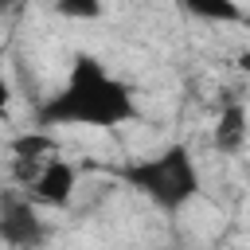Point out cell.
I'll return each mask as SVG.
<instances>
[{"label":"cell","mask_w":250,"mask_h":250,"mask_svg":"<svg viewBox=\"0 0 250 250\" xmlns=\"http://www.w3.org/2000/svg\"><path fill=\"white\" fill-rule=\"evenodd\" d=\"M47 223L39 219L35 203L23 195H4L0 199V242L8 250H39L47 242Z\"/></svg>","instance_id":"cell-3"},{"label":"cell","mask_w":250,"mask_h":250,"mask_svg":"<svg viewBox=\"0 0 250 250\" xmlns=\"http://www.w3.org/2000/svg\"><path fill=\"white\" fill-rule=\"evenodd\" d=\"M137 98L133 90L105 70L102 59L78 51L66 74V86L51 94L35 109V125L51 133L55 125H90V129H117L125 121H137Z\"/></svg>","instance_id":"cell-1"},{"label":"cell","mask_w":250,"mask_h":250,"mask_svg":"<svg viewBox=\"0 0 250 250\" xmlns=\"http://www.w3.org/2000/svg\"><path fill=\"white\" fill-rule=\"evenodd\" d=\"M117 176H121L125 188H133L137 195H145L164 215L184 211L199 195V168H195L188 145H168L156 156H145V160L125 164Z\"/></svg>","instance_id":"cell-2"},{"label":"cell","mask_w":250,"mask_h":250,"mask_svg":"<svg viewBox=\"0 0 250 250\" xmlns=\"http://www.w3.org/2000/svg\"><path fill=\"white\" fill-rule=\"evenodd\" d=\"M238 66H242V70H250V51H242V55H238Z\"/></svg>","instance_id":"cell-9"},{"label":"cell","mask_w":250,"mask_h":250,"mask_svg":"<svg viewBox=\"0 0 250 250\" xmlns=\"http://www.w3.org/2000/svg\"><path fill=\"white\" fill-rule=\"evenodd\" d=\"M246 137H250V125H246V105L242 102H227L219 109V121H215V133H211V145L227 156L242 152L246 148Z\"/></svg>","instance_id":"cell-5"},{"label":"cell","mask_w":250,"mask_h":250,"mask_svg":"<svg viewBox=\"0 0 250 250\" xmlns=\"http://www.w3.org/2000/svg\"><path fill=\"white\" fill-rule=\"evenodd\" d=\"M8 102H12V82H8V74H4V66H0V117L8 113Z\"/></svg>","instance_id":"cell-8"},{"label":"cell","mask_w":250,"mask_h":250,"mask_svg":"<svg viewBox=\"0 0 250 250\" xmlns=\"http://www.w3.org/2000/svg\"><path fill=\"white\" fill-rule=\"evenodd\" d=\"M74 184H78L74 164L62 160V156H55V160H47V164L39 168V176H35V184H31V199L43 203V207H66L70 195H74Z\"/></svg>","instance_id":"cell-4"},{"label":"cell","mask_w":250,"mask_h":250,"mask_svg":"<svg viewBox=\"0 0 250 250\" xmlns=\"http://www.w3.org/2000/svg\"><path fill=\"white\" fill-rule=\"evenodd\" d=\"M55 16H66V20H98L102 16V4H94V0H86V4L62 0V4H55Z\"/></svg>","instance_id":"cell-7"},{"label":"cell","mask_w":250,"mask_h":250,"mask_svg":"<svg viewBox=\"0 0 250 250\" xmlns=\"http://www.w3.org/2000/svg\"><path fill=\"white\" fill-rule=\"evenodd\" d=\"M184 12L195 20H215V23H238L242 20V8L234 0H188Z\"/></svg>","instance_id":"cell-6"}]
</instances>
